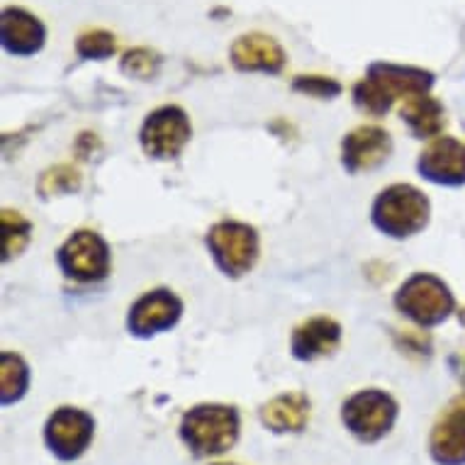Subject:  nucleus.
<instances>
[{
    "label": "nucleus",
    "mask_w": 465,
    "mask_h": 465,
    "mask_svg": "<svg viewBox=\"0 0 465 465\" xmlns=\"http://www.w3.org/2000/svg\"><path fill=\"white\" fill-rule=\"evenodd\" d=\"M434 76L414 66H395V64H373L368 76L356 84L353 95L359 107L366 113H388L395 98H410L417 93H429Z\"/></svg>",
    "instance_id": "obj_2"
},
{
    "label": "nucleus",
    "mask_w": 465,
    "mask_h": 465,
    "mask_svg": "<svg viewBox=\"0 0 465 465\" xmlns=\"http://www.w3.org/2000/svg\"><path fill=\"white\" fill-rule=\"evenodd\" d=\"M76 49L84 59H98L100 62V59L113 56L114 49H117V42H114V35H110V32L91 30L78 37Z\"/></svg>",
    "instance_id": "obj_21"
},
{
    "label": "nucleus",
    "mask_w": 465,
    "mask_h": 465,
    "mask_svg": "<svg viewBox=\"0 0 465 465\" xmlns=\"http://www.w3.org/2000/svg\"><path fill=\"white\" fill-rule=\"evenodd\" d=\"M0 37L5 52L13 56H32L45 46L46 30L37 17L30 15L23 8L3 10V23H0Z\"/></svg>",
    "instance_id": "obj_14"
},
{
    "label": "nucleus",
    "mask_w": 465,
    "mask_h": 465,
    "mask_svg": "<svg viewBox=\"0 0 465 465\" xmlns=\"http://www.w3.org/2000/svg\"><path fill=\"white\" fill-rule=\"evenodd\" d=\"M191 139L188 114L176 105L153 110L142 127V146L153 159H176Z\"/></svg>",
    "instance_id": "obj_9"
},
{
    "label": "nucleus",
    "mask_w": 465,
    "mask_h": 465,
    "mask_svg": "<svg viewBox=\"0 0 465 465\" xmlns=\"http://www.w3.org/2000/svg\"><path fill=\"white\" fill-rule=\"evenodd\" d=\"M239 412L229 404H198L181 420V439L198 458L222 456L239 439Z\"/></svg>",
    "instance_id": "obj_1"
},
{
    "label": "nucleus",
    "mask_w": 465,
    "mask_h": 465,
    "mask_svg": "<svg viewBox=\"0 0 465 465\" xmlns=\"http://www.w3.org/2000/svg\"><path fill=\"white\" fill-rule=\"evenodd\" d=\"M30 388V368L17 353L5 351L0 359V402L15 404L20 402Z\"/></svg>",
    "instance_id": "obj_19"
},
{
    "label": "nucleus",
    "mask_w": 465,
    "mask_h": 465,
    "mask_svg": "<svg viewBox=\"0 0 465 465\" xmlns=\"http://www.w3.org/2000/svg\"><path fill=\"white\" fill-rule=\"evenodd\" d=\"M341 421L361 443H378L395 427L397 402L385 390H361L343 402Z\"/></svg>",
    "instance_id": "obj_4"
},
{
    "label": "nucleus",
    "mask_w": 465,
    "mask_h": 465,
    "mask_svg": "<svg viewBox=\"0 0 465 465\" xmlns=\"http://www.w3.org/2000/svg\"><path fill=\"white\" fill-rule=\"evenodd\" d=\"M429 453L439 465H465V395L450 400L439 414L429 436Z\"/></svg>",
    "instance_id": "obj_10"
},
{
    "label": "nucleus",
    "mask_w": 465,
    "mask_h": 465,
    "mask_svg": "<svg viewBox=\"0 0 465 465\" xmlns=\"http://www.w3.org/2000/svg\"><path fill=\"white\" fill-rule=\"evenodd\" d=\"M76 188H78V173L69 166L54 168V171L46 173L45 181H42V193H46V195H52V193L56 195V193H62V191H76Z\"/></svg>",
    "instance_id": "obj_23"
},
{
    "label": "nucleus",
    "mask_w": 465,
    "mask_h": 465,
    "mask_svg": "<svg viewBox=\"0 0 465 465\" xmlns=\"http://www.w3.org/2000/svg\"><path fill=\"white\" fill-rule=\"evenodd\" d=\"M95 436V420L78 407H59L46 420L45 441L54 456L71 463L84 456Z\"/></svg>",
    "instance_id": "obj_7"
},
{
    "label": "nucleus",
    "mask_w": 465,
    "mask_h": 465,
    "mask_svg": "<svg viewBox=\"0 0 465 465\" xmlns=\"http://www.w3.org/2000/svg\"><path fill=\"white\" fill-rule=\"evenodd\" d=\"M397 307L420 327L441 324L456 307L449 285L431 273H414L404 282L395 298Z\"/></svg>",
    "instance_id": "obj_5"
},
{
    "label": "nucleus",
    "mask_w": 465,
    "mask_h": 465,
    "mask_svg": "<svg viewBox=\"0 0 465 465\" xmlns=\"http://www.w3.org/2000/svg\"><path fill=\"white\" fill-rule=\"evenodd\" d=\"M214 465H222V463H214Z\"/></svg>",
    "instance_id": "obj_25"
},
{
    "label": "nucleus",
    "mask_w": 465,
    "mask_h": 465,
    "mask_svg": "<svg viewBox=\"0 0 465 465\" xmlns=\"http://www.w3.org/2000/svg\"><path fill=\"white\" fill-rule=\"evenodd\" d=\"M392 153V139L381 127H359L353 130L341 144V159L346 171L359 173V171H371L388 161Z\"/></svg>",
    "instance_id": "obj_13"
},
{
    "label": "nucleus",
    "mask_w": 465,
    "mask_h": 465,
    "mask_svg": "<svg viewBox=\"0 0 465 465\" xmlns=\"http://www.w3.org/2000/svg\"><path fill=\"white\" fill-rule=\"evenodd\" d=\"M373 222L388 237H412L427 227L429 200L412 185H390L388 191H382L375 200Z\"/></svg>",
    "instance_id": "obj_3"
},
{
    "label": "nucleus",
    "mask_w": 465,
    "mask_h": 465,
    "mask_svg": "<svg viewBox=\"0 0 465 465\" xmlns=\"http://www.w3.org/2000/svg\"><path fill=\"white\" fill-rule=\"evenodd\" d=\"M295 91L314 95V98H334L341 93V85L324 76H302L295 81Z\"/></svg>",
    "instance_id": "obj_24"
},
{
    "label": "nucleus",
    "mask_w": 465,
    "mask_h": 465,
    "mask_svg": "<svg viewBox=\"0 0 465 465\" xmlns=\"http://www.w3.org/2000/svg\"><path fill=\"white\" fill-rule=\"evenodd\" d=\"M59 266L78 282L103 281L110 273V249L105 239L95 232L81 229L59 249Z\"/></svg>",
    "instance_id": "obj_8"
},
{
    "label": "nucleus",
    "mask_w": 465,
    "mask_h": 465,
    "mask_svg": "<svg viewBox=\"0 0 465 465\" xmlns=\"http://www.w3.org/2000/svg\"><path fill=\"white\" fill-rule=\"evenodd\" d=\"M232 62L242 71H266V74H278L285 64V54L281 45L268 35L252 32L232 45Z\"/></svg>",
    "instance_id": "obj_15"
},
{
    "label": "nucleus",
    "mask_w": 465,
    "mask_h": 465,
    "mask_svg": "<svg viewBox=\"0 0 465 465\" xmlns=\"http://www.w3.org/2000/svg\"><path fill=\"white\" fill-rule=\"evenodd\" d=\"M402 120L410 124V130L414 132V137L431 139L439 137V132L443 130V105L436 98H431L429 93H417L404 98V105L400 110Z\"/></svg>",
    "instance_id": "obj_18"
},
{
    "label": "nucleus",
    "mask_w": 465,
    "mask_h": 465,
    "mask_svg": "<svg viewBox=\"0 0 465 465\" xmlns=\"http://www.w3.org/2000/svg\"><path fill=\"white\" fill-rule=\"evenodd\" d=\"M159 69V56L149 49H134L123 59V71L134 78H152Z\"/></svg>",
    "instance_id": "obj_22"
},
{
    "label": "nucleus",
    "mask_w": 465,
    "mask_h": 465,
    "mask_svg": "<svg viewBox=\"0 0 465 465\" xmlns=\"http://www.w3.org/2000/svg\"><path fill=\"white\" fill-rule=\"evenodd\" d=\"M30 222L23 220L17 213H10V210L3 213V253H5V261L23 252V246L30 242Z\"/></svg>",
    "instance_id": "obj_20"
},
{
    "label": "nucleus",
    "mask_w": 465,
    "mask_h": 465,
    "mask_svg": "<svg viewBox=\"0 0 465 465\" xmlns=\"http://www.w3.org/2000/svg\"><path fill=\"white\" fill-rule=\"evenodd\" d=\"M341 341V327L329 317H312L302 322L292 334V356L298 361H314L336 351Z\"/></svg>",
    "instance_id": "obj_17"
},
{
    "label": "nucleus",
    "mask_w": 465,
    "mask_h": 465,
    "mask_svg": "<svg viewBox=\"0 0 465 465\" xmlns=\"http://www.w3.org/2000/svg\"><path fill=\"white\" fill-rule=\"evenodd\" d=\"M181 312H183V305L173 292L153 290L132 305L127 324L134 336H153L173 327L181 320Z\"/></svg>",
    "instance_id": "obj_11"
},
{
    "label": "nucleus",
    "mask_w": 465,
    "mask_h": 465,
    "mask_svg": "<svg viewBox=\"0 0 465 465\" xmlns=\"http://www.w3.org/2000/svg\"><path fill=\"white\" fill-rule=\"evenodd\" d=\"M421 176L439 185L465 183V144L453 137H439L420 159Z\"/></svg>",
    "instance_id": "obj_12"
},
{
    "label": "nucleus",
    "mask_w": 465,
    "mask_h": 465,
    "mask_svg": "<svg viewBox=\"0 0 465 465\" xmlns=\"http://www.w3.org/2000/svg\"><path fill=\"white\" fill-rule=\"evenodd\" d=\"M261 421L273 434H300L310 421V400L302 392H285L261 407Z\"/></svg>",
    "instance_id": "obj_16"
},
{
    "label": "nucleus",
    "mask_w": 465,
    "mask_h": 465,
    "mask_svg": "<svg viewBox=\"0 0 465 465\" xmlns=\"http://www.w3.org/2000/svg\"><path fill=\"white\" fill-rule=\"evenodd\" d=\"M207 246L214 263L232 278L249 273L259 259V237L256 229L242 222H220L210 229Z\"/></svg>",
    "instance_id": "obj_6"
}]
</instances>
